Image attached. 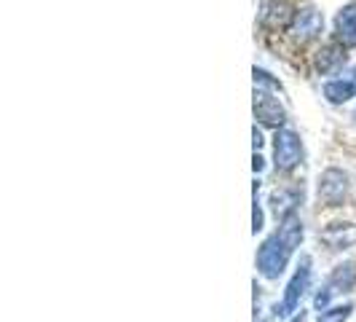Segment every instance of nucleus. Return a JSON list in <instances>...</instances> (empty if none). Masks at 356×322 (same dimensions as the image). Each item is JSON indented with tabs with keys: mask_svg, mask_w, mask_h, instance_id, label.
<instances>
[{
	"mask_svg": "<svg viewBox=\"0 0 356 322\" xmlns=\"http://www.w3.org/2000/svg\"><path fill=\"white\" fill-rule=\"evenodd\" d=\"M354 285H356V263H343V266H338L332 271L327 290L335 296V293H348Z\"/></svg>",
	"mask_w": 356,
	"mask_h": 322,
	"instance_id": "nucleus-11",
	"label": "nucleus"
},
{
	"mask_svg": "<svg viewBox=\"0 0 356 322\" xmlns=\"http://www.w3.org/2000/svg\"><path fill=\"white\" fill-rule=\"evenodd\" d=\"M303 239V223L298 215H289L282 220L279 231L273 233L270 239L263 242V247L257 252V271L268 277V279H276L289 263V255L295 252V247L300 245Z\"/></svg>",
	"mask_w": 356,
	"mask_h": 322,
	"instance_id": "nucleus-1",
	"label": "nucleus"
},
{
	"mask_svg": "<svg viewBox=\"0 0 356 322\" xmlns=\"http://www.w3.org/2000/svg\"><path fill=\"white\" fill-rule=\"evenodd\" d=\"M343 62H346V52H343L340 46H335V43L324 46V49H321V52L316 54V68H319L321 72L338 70Z\"/></svg>",
	"mask_w": 356,
	"mask_h": 322,
	"instance_id": "nucleus-13",
	"label": "nucleus"
},
{
	"mask_svg": "<svg viewBox=\"0 0 356 322\" xmlns=\"http://www.w3.org/2000/svg\"><path fill=\"white\" fill-rule=\"evenodd\" d=\"M321 242L330 250H348L356 245V223H332L321 231Z\"/></svg>",
	"mask_w": 356,
	"mask_h": 322,
	"instance_id": "nucleus-7",
	"label": "nucleus"
},
{
	"mask_svg": "<svg viewBox=\"0 0 356 322\" xmlns=\"http://www.w3.org/2000/svg\"><path fill=\"white\" fill-rule=\"evenodd\" d=\"M303 159V145L300 137L289 129H276V137H273V164L276 169L289 172L292 167H298Z\"/></svg>",
	"mask_w": 356,
	"mask_h": 322,
	"instance_id": "nucleus-2",
	"label": "nucleus"
},
{
	"mask_svg": "<svg viewBox=\"0 0 356 322\" xmlns=\"http://www.w3.org/2000/svg\"><path fill=\"white\" fill-rule=\"evenodd\" d=\"M254 118L260 121V124L266 126H279L284 124L286 113L284 107L279 105V100H273V97H268L263 91H257V97H254Z\"/></svg>",
	"mask_w": 356,
	"mask_h": 322,
	"instance_id": "nucleus-6",
	"label": "nucleus"
},
{
	"mask_svg": "<svg viewBox=\"0 0 356 322\" xmlns=\"http://www.w3.org/2000/svg\"><path fill=\"white\" fill-rule=\"evenodd\" d=\"M252 137H254V151H257V148L263 145V135L257 132V126H254V132H252Z\"/></svg>",
	"mask_w": 356,
	"mask_h": 322,
	"instance_id": "nucleus-18",
	"label": "nucleus"
},
{
	"mask_svg": "<svg viewBox=\"0 0 356 322\" xmlns=\"http://www.w3.org/2000/svg\"><path fill=\"white\" fill-rule=\"evenodd\" d=\"M254 86H268V89L282 91V84H279V81H276L270 72L260 70V68H254Z\"/></svg>",
	"mask_w": 356,
	"mask_h": 322,
	"instance_id": "nucleus-14",
	"label": "nucleus"
},
{
	"mask_svg": "<svg viewBox=\"0 0 356 322\" xmlns=\"http://www.w3.org/2000/svg\"><path fill=\"white\" fill-rule=\"evenodd\" d=\"M308 285H311V258H303L300 268L295 271V277H292L289 285H286L282 314H284V312H292V309H298V304H300V298H303V293L308 290Z\"/></svg>",
	"mask_w": 356,
	"mask_h": 322,
	"instance_id": "nucleus-5",
	"label": "nucleus"
},
{
	"mask_svg": "<svg viewBox=\"0 0 356 322\" xmlns=\"http://www.w3.org/2000/svg\"><path fill=\"white\" fill-rule=\"evenodd\" d=\"M354 121H356V110H354Z\"/></svg>",
	"mask_w": 356,
	"mask_h": 322,
	"instance_id": "nucleus-19",
	"label": "nucleus"
},
{
	"mask_svg": "<svg viewBox=\"0 0 356 322\" xmlns=\"http://www.w3.org/2000/svg\"><path fill=\"white\" fill-rule=\"evenodd\" d=\"M292 3L289 0H268L260 11V22L268 27H289L292 24Z\"/></svg>",
	"mask_w": 356,
	"mask_h": 322,
	"instance_id": "nucleus-8",
	"label": "nucleus"
},
{
	"mask_svg": "<svg viewBox=\"0 0 356 322\" xmlns=\"http://www.w3.org/2000/svg\"><path fill=\"white\" fill-rule=\"evenodd\" d=\"M263 167H266L263 156H260V153H254V159H252V169H254V172H263Z\"/></svg>",
	"mask_w": 356,
	"mask_h": 322,
	"instance_id": "nucleus-17",
	"label": "nucleus"
},
{
	"mask_svg": "<svg viewBox=\"0 0 356 322\" xmlns=\"http://www.w3.org/2000/svg\"><path fill=\"white\" fill-rule=\"evenodd\" d=\"M351 314V306H338V309H330L319 317V322H346Z\"/></svg>",
	"mask_w": 356,
	"mask_h": 322,
	"instance_id": "nucleus-15",
	"label": "nucleus"
},
{
	"mask_svg": "<svg viewBox=\"0 0 356 322\" xmlns=\"http://www.w3.org/2000/svg\"><path fill=\"white\" fill-rule=\"evenodd\" d=\"M270 204H273V213L284 220V217H289V215H295L292 210L300 204V194L292 191V188H279V191L270 194Z\"/></svg>",
	"mask_w": 356,
	"mask_h": 322,
	"instance_id": "nucleus-10",
	"label": "nucleus"
},
{
	"mask_svg": "<svg viewBox=\"0 0 356 322\" xmlns=\"http://www.w3.org/2000/svg\"><path fill=\"white\" fill-rule=\"evenodd\" d=\"M356 94V78H340V81H330L327 86H324V97L330 100V102H335V105H340V102H346V100H351Z\"/></svg>",
	"mask_w": 356,
	"mask_h": 322,
	"instance_id": "nucleus-12",
	"label": "nucleus"
},
{
	"mask_svg": "<svg viewBox=\"0 0 356 322\" xmlns=\"http://www.w3.org/2000/svg\"><path fill=\"white\" fill-rule=\"evenodd\" d=\"M348 194V175L343 169H324L319 178V201H324L327 207H338L343 204V199Z\"/></svg>",
	"mask_w": 356,
	"mask_h": 322,
	"instance_id": "nucleus-3",
	"label": "nucleus"
},
{
	"mask_svg": "<svg viewBox=\"0 0 356 322\" xmlns=\"http://www.w3.org/2000/svg\"><path fill=\"white\" fill-rule=\"evenodd\" d=\"M263 229V210H260V204L254 201V210H252V231L257 233Z\"/></svg>",
	"mask_w": 356,
	"mask_h": 322,
	"instance_id": "nucleus-16",
	"label": "nucleus"
},
{
	"mask_svg": "<svg viewBox=\"0 0 356 322\" xmlns=\"http://www.w3.org/2000/svg\"><path fill=\"white\" fill-rule=\"evenodd\" d=\"M335 38L346 46H356V3L338 11V17H335Z\"/></svg>",
	"mask_w": 356,
	"mask_h": 322,
	"instance_id": "nucleus-9",
	"label": "nucleus"
},
{
	"mask_svg": "<svg viewBox=\"0 0 356 322\" xmlns=\"http://www.w3.org/2000/svg\"><path fill=\"white\" fill-rule=\"evenodd\" d=\"M321 30H324V17H321L316 8H311V6H305L300 11H295V19H292V24H289V33L295 40H314V38L321 36Z\"/></svg>",
	"mask_w": 356,
	"mask_h": 322,
	"instance_id": "nucleus-4",
	"label": "nucleus"
}]
</instances>
